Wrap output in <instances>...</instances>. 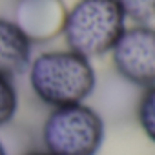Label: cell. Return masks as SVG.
I'll return each instance as SVG.
<instances>
[{"mask_svg":"<svg viewBox=\"0 0 155 155\" xmlns=\"http://www.w3.org/2000/svg\"><path fill=\"white\" fill-rule=\"evenodd\" d=\"M28 79L35 97L49 108L81 104L97 86L91 60L71 49L38 53L28 66Z\"/></svg>","mask_w":155,"mask_h":155,"instance_id":"obj_1","label":"cell"},{"mask_svg":"<svg viewBox=\"0 0 155 155\" xmlns=\"http://www.w3.org/2000/svg\"><path fill=\"white\" fill-rule=\"evenodd\" d=\"M126 29V17L117 0H77L68 8L62 37L68 49L86 58L106 55Z\"/></svg>","mask_w":155,"mask_h":155,"instance_id":"obj_2","label":"cell"},{"mask_svg":"<svg viewBox=\"0 0 155 155\" xmlns=\"http://www.w3.org/2000/svg\"><path fill=\"white\" fill-rule=\"evenodd\" d=\"M104 142V120L86 102L51 108L42 124V144L51 155H97Z\"/></svg>","mask_w":155,"mask_h":155,"instance_id":"obj_3","label":"cell"},{"mask_svg":"<svg viewBox=\"0 0 155 155\" xmlns=\"http://www.w3.org/2000/svg\"><path fill=\"white\" fill-rule=\"evenodd\" d=\"M115 71L133 86H155V28L133 24L126 28L113 46Z\"/></svg>","mask_w":155,"mask_h":155,"instance_id":"obj_4","label":"cell"},{"mask_svg":"<svg viewBox=\"0 0 155 155\" xmlns=\"http://www.w3.org/2000/svg\"><path fill=\"white\" fill-rule=\"evenodd\" d=\"M66 11L64 0H17L13 22L31 44L49 42L62 35Z\"/></svg>","mask_w":155,"mask_h":155,"instance_id":"obj_5","label":"cell"},{"mask_svg":"<svg viewBox=\"0 0 155 155\" xmlns=\"http://www.w3.org/2000/svg\"><path fill=\"white\" fill-rule=\"evenodd\" d=\"M31 46L13 20L0 17V75L13 79L24 73L31 62Z\"/></svg>","mask_w":155,"mask_h":155,"instance_id":"obj_6","label":"cell"},{"mask_svg":"<svg viewBox=\"0 0 155 155\" xmlns=\"http://www.w3.org/2000/svg\"><path fill=\"white\" fill-rule=\"evenodd\" d=\"M137 120L142 133L155 144V86L144 88L137 104Z\"/></svg>","mask_w":155,"mask_h":155,"instance_id":"obj_7","label":"cell"},{"mask_svg":"<svg viewBox=\"0 0 155 155\" xmlns=\"http://www.w3.org/2000/svg\"><path fill=\"white\" fill-rule=\"evenodd\" d=\"M126 20L150 26L155 20V0H117Z\"/></svg>","mask_w":155,"mask_h":155,"instance_id":"obj_8","label":"cell"},{"mask_svg":"<svg viewBox=\"0 0 155 155\" xmlns=\"http://www.w3.org/2000/svg\"><path fill=\"white\" fill-rule=\"evenodd\" d=\"M18 110V93L13 79L0 75V126H6L13 120Z\"/></svg>","mask_w":155,"mask_h":155,"instance_id":"obj_9","label":"cell"},{"mask_svg":"<svg viewBox=\"0 0 155 155\" xmlns=\"http://www.w3.org/2000/svg\"><path fill=\"white\" fill-rule=\"evenodd\" d=\"M24 155H51V153H48L46 150H31V151H28Z\"/></svg>","mask_w":155,"mask_h":155,"instance_id":"obj_10","label":"cell"},{"mask_svg":"<svg viewBox=\"0 0 155 155\" xmlns=\"http://www.w3.org/2000/svg\"><path fill=\"white\" fill-rule=\"evenodd\" d=\"M0 155H8V150H6V146L2 144V140H0Z\"/></svg>","mask_w":155,"mask_h":155,"instance_id":"obj_11","label":"cell"}]
</instances>
